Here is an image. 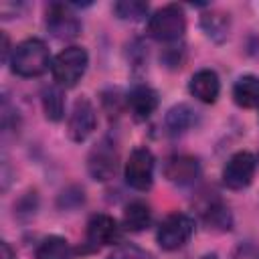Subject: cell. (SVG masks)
I'll return each mask as SVG.
<instances>
[{"instance_id": "6da1fadb", "label": "cell", "mask_w": 259, "mask_h": 259, "mask_svg": "<svg viewBox=\"0 0 259 259\" xmlns=\"http://www.w3.org/2000/svg\"><path fill=\"white\" fill-rule=\"evenodd\" d=\"M10 69L20 77H38L49 69V49L40 38H26L10 53Z\"/></svg>"}, {"instance_id": "4316f807", "label": "cell", "mask_w": 259, "mask_h": 259, "mask_svg": "<svg viewBox=\"0 0 259 259\" xmlns=\"http://www.w3.org/2000/svg\"><path fill=\"white\" fill-rule=\"evenodd\" d=\"M204 259H217V257H214V255H206Z\"/></svg>"}, {"instance_id": "3957f363", "label": "cell", "mask_w": 259, "mask_h": 259, "mask_svg": "<svg viewBox=\"0 0 259 259\" xmlns=\"http://www.w3.org/2000/svg\"><path fill=\"white\" fill-rule=\"evenodd\" d=\"M184 30H186V16H184L182 8L176 4H168L160 10H156L148 20L150 36L164 40V42L178 40L184 34Z\"/></svg>"}, {"instance_id": "30bf717a", "label": "cell", "mask_w": 259, "mask_h": 259, "mask_svg": "<svg viewBox=\"0 0 259 259\" xmlns=\"http://www.w3.org/2000/svg\"><path fill=\"white\" fill-rule=\"evenodd\" d=\"M121 237V231L113 217L109 214H93L87 223V243L95 249L115 245Z\"/></svg>"}, {"instance_id": "484cf974", "label": "cell", "mask_w": 259, "mask_h": 259, "mask_svg": "<svg viewBox=\"0 0 259 259\" xmlns=\"http://www.w3.org/2000/svg\"><path fill=\"white\" fill-rule=\"evenodd\" d=\"M8 51H10V45H8V36L6 34H2V59L6 61L8 59ZM10 61V59H8Z\"/></svg>"}, {"instance_id": "9a60e30c", "label": "cell", "mask_w": 259, "mask_h": 259, "mask_svg": "<svg viewBox=\"0 0 259 259\" xmlns=\"http://www.w3.org/2000/svg\"><path fill=\"white\" fill-rule=\"evenodd\" d=\"M233 99L241 107H259V77L243 75L233 87Z\"/></svg>"}, {"instance_id": "d6986e66", "label": "cell", "mask_w": 259, "mask_h": 259, "mask_svg": "<svg viewBox=\"0 0 259 259\" xmlns=\"http://www.w3.org/2000/svg\"><path fill=\"white\" fill-rule=\"evenodd\" d=\"M200 24H202V30L206 32V36L217 40V42L225 40L227 34H229V18L223 12H206V14H202Z\"/></svg>"}, {"instance_id": "52a82bcc", "label": "cell", "mask_w": 259, "mask_h": 259, "mask_svg": "<svg viewBox=\"0 0 259 259\" xmlns=\"http://www.w3.org/2000/svg\"><path fill=\"white\" fill-rule=\"evenodd\" d=\"M257 160L249 152H237L229 158V162L223 168V182L231 190H243L251 184L255 176Z\"/></svg>"}, {"instance_id": "8992f818", "label": "cell", "mask_w": 259, "mask_h": 259, "mask_svg": "<svg viewBox=\"0 0 259 259\" xmlns=\"http://www.w3.org/2000/svg\"><path fill=\"white\" fill-rule=\"evenodd\" d=\"M125 182L136 190H148L154 182V156L148 148H136L125 162Z\"/></svg>"}, {"instance_id": "d4e9b609", "label": "cell", "mask_w": 259, "mask_h": 259, "mask_svg": "<svg viewBox=\"0 0 259 259\" xmlns=\"http://www.w3.org/2000/svg\"><path fill=\"white\" fill-rule=\"evenodd\" d=\"M0 259H14V251H12V247L6 243V241H2L0 243Z\"/></svg>"}, {"instance_id": "cb8c5ba5", "label": "cell", "mask_w": 259, "mask_h": 259, "mask_svg": "<svg viewBox=\"0 0 259 259\" xmlns=\"http://www.w3.org/2000/svg\"><path fill=\"white\" fill-rule=\"evenodd\" d=\"M233 259H259V249L253 243H241L237 247Z\"/></svg>"}, {"instance_id": "5bb4252c", "label": "cell", "mask_w": 259, "mask_h": 259, "mask_svg": "<svg viewBox=\"0 0 259 259\" xmlns=\"http://www.w3.org/2000/svg\"><path fill=\"white\" fill-rule=\"evenodd\" d=\"M200 214H202V221L208 229L212 231H229L231 225H233V217H231V210L227 204H223L219 198H210L202 208H200Z\"/></svg>"}, {"instance_id": "44dd1931", "label": "cell", "mask_w": 259, "mask_h": 259, "mask_svg": "<svg viewBox=\"0 0 259 259\" xmlns=\"http://www.w3.org/2000/svg\"><path fill=\"white\" fill-rule=\"evenodd\" d=\"M113 12L121 20H142L148 14V4L142 0H121L113 4Z\"/></svg>"}, {"instance_id": "e0dca14e", "label": "cell", "mask_w": 259, "mask_h": 259, "mask_svg": "<svg viewBox=\"0 0 259 259\" xmlns=\"http://www.w3.org/2000/svg\"><path fill=\"white\" fill-rule=\"evenodd\" d=\"M152 221V212H150V206L136 200V202H130L123 210V227L127 231H134V233H140L144 229H148Z\"/></svg>"}, {"instance_id": "277c9868", "label": "cell", "mask_w": 259, "mask_h": 259, "mask_svg": "<svg viewBox=\"0 0 259 259\" xmlns=\"http://www.w3.org/2000/svg\"><path fill=\"white\" fill-rule=\"evenodd\" d=\"M192 233H194V221L188 214L174 212V214H168L160 223L156 239H158V245L162 249L176 251V249H180V247H184L188 243Z\"/></svg>"}, {"instance_id": "8fae6325", "label": "cell", "mask_w": 259, "mask_h": 259, "mask_svg": "<svg viewBox=\"0 0 259 259\" xmlns=\"http://www.w3.org/2000/svg\"><path fill=\"white\" fill-rule=\"evenodd\" d=\"M164 174L170 182H174L178 186H188L200 176V164L194 156L178 154V156H172L166 160Z\"/></svg>"}, {"instance_id": "2e32d148", "label": "cell", "mask_w": 259, "mask_h": 259, "mask_svg": "<svg viewBox=\"0 0 259 259\" xmlns=\"http://www.w3.org/2000/svg\"><path fill=\"white\" fill-rule=\"evenodd\" d=\"M194 123H196V111L186 103H178L166 113V127L172 136H180L188 132Z\"/></svg>"}, {"instance_id": "7c38bea8", "label": "cell", "mask_w": 259, "mask_h": 259, "mask_svg": "<svg viewBox=\"0 0 259 259\" xmlns=\"http://www.w3.org/2000/svg\"><path fill=\"white\" fill-rule=\"evenodd\" d=\"M127 107L132 111V115L142 121V119H148L156 107H158V95L152 87L148 85H136L130 93H127Z\"/></svg>"}, {"instance_id": "7402d4cb", "label": "cell", "mask_w": 259, "mask_h": 259, "mask_svg": "<svg viewBox=\"0 0 259 259\" xmlns=\"http://www.w3.org/2000/svg\"><path fill=\"white\" fill-rule=\"evenodd\" d=\"M107 259H152V257L146 251H142L140 247H136V245H121Z\"/></svg>"}, {"instance_id": "603a6c76", "label": "cell", "mask_w": 259, "mask_h": 259, "mask_svg": "<svg viewBox=\"0 0 259 259\" xmlns=\"http://www.w3.org/2000/svg\"><path fill=\"white\" fill-rule=\"evenodd\" d=\"M182 55H184V51H182V47H168V49H164V53H162V63L166 65V67H170V69H176V67H180V63H182Z\"/></svg>"}, {"instance_id": "7a4b0ae2", "label": "cell", "mask_w": 259, "mask_h": 259, "mask_svg": "<svg viewBox=\"0 0 259 259\" xmlns=\"http://www.w3.org/2000/svg\"><path fill=\"white\" fill-rule=\"evenodd\" d=\"M87 63H89L87 51L81 47H67L65 51H61L51 65L57 85H61V87L77 85V81L83 77V73L87 69Z\"/></svg>"}, {"instance_id": "9c48e42d", "label": "cell", "mask_w": 259, "mask_h": 259, "mask_svg": "<svg viewBox=\"0 0 259 259\" xmlns=\"http://www.w3.org/2000/svg\"><path fill=\"white\" fill-rule=\"evenodd\" d=\"M95 107L89 99H77L67 119V134L73 142H85L95 130Z\"/></svg>"}, {"instance_id": "ac0fdd59", "label": "cell", "mask_w": 259, "mask_h": 259, "mask_svg": "<svg viewBox=\"0 0 259 259\" xmlns=\"http://www.w3.org/2000/svg\"><path fill=\"white\" fill-rule=\"evenodd\" d=\"M34 257L36 259H69L71 249H69L67 239H63L59 235H51V237L40 241V245L36 247Z\"/></svg>"}, {"instance_id": "ba28073f", "label": "cell", "mask_w": 259, "mask_h": 259, "mask_svg": "<svg viewBox=\"0 0 259 259\" xmlns=\"http://www.w3.org/2000/svg\"><path fill=\"white\" fill-rule=\"evenodd\" d=\"M117 148L109 138H103L101 142L95 144V148L89 152L87 158V170L95 180H109L113 178L117 170Z\"/></svg>"}, {"instance_id": "ffe728a7", "label": "cell", "mask_w": 259, "mask_h": 259, "mask_svg": "<svg viewBox=\"0 0 259 259\" xmlns=\"http://www.w3.org/2000/svg\"><path fill=\"white\" fill-rule=\"evenodd\" d=\"M42 111L47 115V119L51 121H59L65 113V97H63V91L55 85L47 87L42 91Z\"/></svg>"}, {"instance_id": "4fadbf2b", "label": "cell", "mask_w": 259, "mask_h": 259, "mask_svg": "<svg viewBox=\"0 0 259 259\" xmlns=\"http://www.w3.org/2000/svg\"><path fill=\"white\" fill-rule=\"evenodd\" d=\"M190 93L202 101V103H214L217 97H219V91H221V83H219V77L214 71L210 69H200L192 75L190 79V85H188Z\"/></svg>"}, {"instance_id": "5b68a950", "label": "cell", "mask_w": 259, "mask_h": 259, "mask_svg": "<svg viewBox=\"0 0 259 259\" xmlns=\"http://www.w3.org/2000/svg\"><path fill=\"white\" fill-rule=\"evenodd\" d=\"M47 30L59 38V40H69L75 38L81 32V22L73 8L63 2H53L47 8V18H45Z\"/></svg>"}]
</instances>
